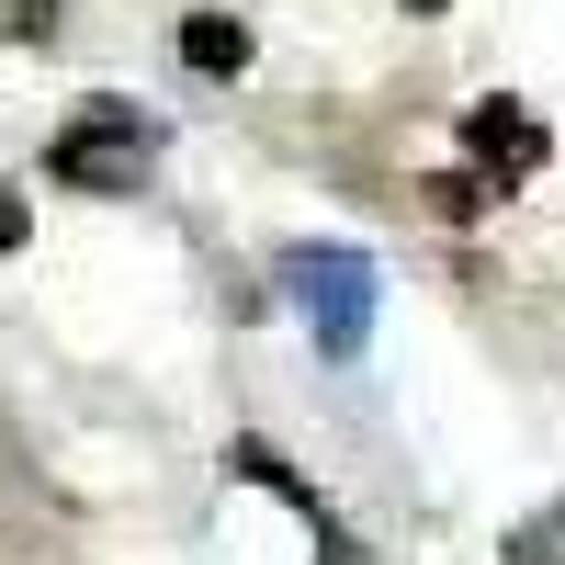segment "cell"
<instances>
[{
  "mask_svg": "<svg viewBox=\"0 0 565 565\" xmlns=\"http://www.w3.org/2000/svg\"><path fill=\"white\" fill-rule=\"evenodd\" d=\"M282 295H295V317L317 328L328 351H362V328H373V295H385V282H373V260L362 249H282Z\"/></svg>",
  "mask_w": 565,
  "mask_h": 565,
  "instance_id": "6da1fadb",
  "label": "cell"
},
{
  "mask_svg": "<svg viewBox=\"0 0 565 565\" xmlns=\"http://www.w3.org/2000/svg\"><path fill=\"white\" fill-rule=\"evenodd\" d=\"M463 159L498 170V181H532V170H543V125H532V103H498V90H487V103L463 114Z\"/></svg>",
  "mask_w": 565,
  "mask_h": 565,
  "instance_id": "7a4b0ae2",
  "label": "cell"
},
{
  "mask_svg": "<svg viewBox=\"0 0 565 565\" xmlns=\"http://www.w3.org/2000/svg\"><path fill=\"white\" fill-rule=\"evenodd\" d=\"M148 159H159V148H136V136H90V125L57 136V181H79V193H136Z\"/></svg>",
  "mask_w": 565,
  "mask_h": 565,
  "instance_id": "3957f363",
  "label": "cell"
},
{
  "mask_svg": "<svg viewBox=\"0 0 565 565\" xmlns=\"http://www.w3.org/2000/svg\"><path fill=\"white\" fill-rule=\"evenodd\" d=\"M181 57H193L204 79H238V68H249V23H226V12H193V23H181Z\"/></svg>",
  "mask_w": 565,
  "mask_h": 565,
  "instance_id": "277c9868",
  "label": "cell"
},
{
  "mask_svg": "<svg viewBox=\"0 0 565 565\" xmlns=\"http://www.w3.org/2000/svg\"><path fill=\"white\" fill-rule=\"evenodd\" d=\"M509 565H565V498H554V509H532V521L509 532Z\"/></svg>",
  "mask_w": 565,
  "mask_h": 565,
  "instance_id": "5b68a950",
  "label": "cell"
},
{
  "mask_svg": "<svg viewBox=\"0 0 565 565\" xmlns=\"http://www.w3.org/2000/svg\"><path fill=\"white\" fill-rule=\"evenodd\" d=\"M12 34H23V45H45V34H57V0H12Z\"/></svg>",
  "mask_w": 565,
  "mask_h": 565,
  "instance_id": "8992f818",
  "label": "cell"
},
{
  "mask_svg": "<svg viewBox=\"0 0 565 565\" xmlns=\"http://www.w3.org/2000/svg\"><path fill=\"white\" fill-rule=\"evenodd\" d=\"M0 249H23V193L0 181Z\"/></svg>",
  "mask_w": 565,
  "mask_h": 565,
  "instance_id": "52a82bcc",
  "label": "cell"
},
{
  "mask_svg": "<svg viewBox=\"0 0 565 565\" xmlns=\"http://www.w3.org/2000/svg\"><path fill=\"white\" fill-rule=\"evenodd\" d=\"M396 12H452V0H396Z\"/></svg>",
  "mask_w": 565,
  "mask_h": 565,
  "instance_id": "ba28073f",
  "label": "cell"
}]
</instances>
